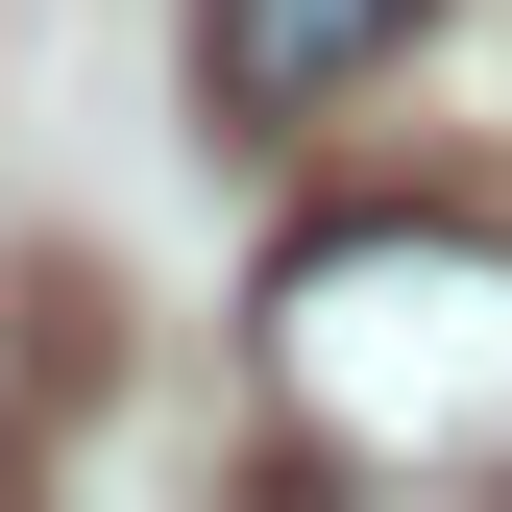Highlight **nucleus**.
I'll return each instance as SVG.
<instances>
[{
	"label": "nucleus",
	"mask_w": 512,
	"mask_h": 512,
	"mask_svg": "<svg viewBox=\"0 0 512 512\" xmlns=\"http://www.w3.org/2000/svg\"><path fill=\"white\" fill-rule=\"evenodd\" d=\"M269 415L366 488L512 464V220H317L269 244Z\"/></svg>",
	"instance_id": "f257e3e1"
},
{
	"label": "nucleus",
	"mask_w": 512,
	"mask_h": 512,
	"mask_svg": "<svg viewBox=\"0 0 512 512\" xmlns=\"http://www.w3.org/2000/svg\"><path fill=\"white\" fill-rule=\"evenodd\" d=\"M391 49H415V0H196V122H244V147L269 122H342Z\"/></svg>",
	"instance_id": "f03ea898"
}]
</instances>
